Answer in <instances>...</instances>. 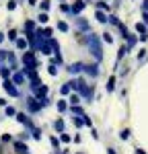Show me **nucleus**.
Segmentation results:
<instances>
[{
  "instance_id": "f257e3e1",
  "label": "nucleus",
  "mask_w": 148,
  "mask_h": 154,
  "mask_svg": "<svg viewBox=\"0 0 148 154\" xmlns=\"http://www.w3.org/2000/svg\"><path fill=\"white\" fill-rule=\"evenodd\" d=\"M85 41L88 43V48H91V54H93L97 60H103V49H101V41H99V37L93 35V33H88Z\"/></svg>"
},
{
  "instance_id": "f03ea898",
  "label": "nucleus",
  "mask_w": 148,
  "mask_h": 154,
  "mask_svg": "<svg viewBox=\"0 0 148 154\" xmlns=\"http://www.w3.org/2000/svg\"><path fill=\"white\" fill-rule=\"evenodd\" d=\"M23 64L27 66V68H31V70L37 68V60H35V56H33V51H27V54L23 56Z\"/></svg>"
},
{
  "instance_id": "7ed1b4c3",
  "label": "nucleus",
  "mask_w": 148,
  "mask_h": 154,
  "mask_svg": "<svg viewBox=\"0 0 148 154\" xmlns=\"http://www.w3.org/2000/svg\"><path fill=\"white\" fill-rule=\"evenodd\" d=\"M70 88H74V91H78V93H82L86 88V84H85V80H80V78H74V80H70Z\"/></svg>"
},
{
  "instance_id": "20e7f679",
  "label": "nucleus",
  "mask_w": 148,
  "mask_h": 154,
  "mask_svg": "<svg viewBox=\"0 0 148 154\" xmlns=\"http://www.w3.org/2000/svg\"><path fill=\"white\" fill-rule=\"evenodd\" d=\"M2 86H4V91H6V93H8L11 97H17V95H19L17 86H14V84H12L11 80H4V82H2Z\"/></svg>"
},
{
  "instance_id": "39448f33",
  "label": "nucleus",
  "mask_w": 148,
  "mask_h": 154,
  "mask_svg": "<svg viewBox=\"0 0 148 154\" xmlns=\"http://www.w3.org/2000/svg\"><path fill=\"white\" fill-rule=\"evenodd\" d=\"M85 72L88 74V76H97V74H99L97 64H88V66H85Z\"/></svg>"
},
{
  "instance_id": "423d86ee",
  "label": "nucleus",
  "mask_w": 148,
  "mask_h": 154,
  "mask_svg": "<svg viewBox=\"0 0 148 154\" xmlns=\"http://www.w3.org/2000/svg\"><path fill=\"white\" fill-rule=\"evenodd\" d=\"M27 105H29V111H33V113H37V111L41 109V105L37 103V99H29V101H27Z\"/></svg>"
},
{
  "instance_id": "0eeeda50",
  "label": "nucleus",
  "mask_w": 148,
  "mask_h": 154,
  "mask_svg": "<svg viewBox=\"0 0 148 154\" xmlns=\"http://www.w3.org/2000/svg\"><path fill=\"white\" fill-rule=\"evenodd\" d=\"M68 70L72 72V74H78V72H82V70H85V64L76 62V64H72V66H68Z\"/></svg>"
},
{
  "instance_id": "6e6552de",
  "label": "nucleus",
  "mask_w": 148,
  "mask_h": 154,
  "mask_svg": "<svg viewBox=\"0 0 148 154\" xmlns=\"http://www.w3.org/2000/svg\"><path fill=\"white\" fill-rule=\"evenodd\" d=\"M70 8H72V12H74V14H78V12H80L82 8H85V2H82V0H76V2H74V4L70 6Z\"/></svg>"
},
{
  "instance_id": "1a4fd4ad",
  "label": "nucleus",
  "mask_w": 148,
  "mask_h": 154,
  "mask_svg": "<svg viewBox=\"0 0 148 154\" xmlns=\"http://www.w3.org/2000/svg\"><path fill=\"white\" fill-rule=\"evenodd\" d=\"M12 82H14V84H23L25 82V74H21V72L12 74Z\"/></svg>"
},
{
  "instance_id": "9d476101",
  "label": "nucleus",
  "mask_w": 148,
  "mask_h": 154,
  "mask_svg": "<svg viewBox=\"0 0 148 154\" xmlns=\"http://www.w3.org/2000/svg\"><path fill=\"white\" fill-rule=\"evenodd\" d=\"M14 150L19 154H27V146H25L23 142H14Z\"/></svg>"
},
{
  "instance_id": "9b49d317",
  "label": "nucleus",
  "mask_w": 148,
  "mask_h": 154,
  "mask_svg": "<svg viewBox=\"0 0 148 154\" xmlns=\"http://www.w3.org/2000/svg\"><path fill=\"white\" fill-rule=\"evenodd\" d=\"M45 95H48V86H39V88H37V97H39V101L45 99Z\"/></svg>"
},
{
  "instance_id": "f8f14e48",
  "label": "nucleus",
  "mask_w": 148,
  "mask_h": 154,
  "mask_svg": "<svg viewBox=\"0 0 148 154\" xmlns=\"http://www.w3.org/2000/svg\"><path fill=\"white\" fill-rule=\"evenodd\" d=\"M0 74H2V78H4V80H8V76H11V68L0 66Z\"/></svg>"
},
{
  "instance_id": "ddd939ff",
  "label": "nucleus",
  "mask_w": 148,
  "mask_h": 154,
  "mask_svg": "<svg viewBox=\"0 0 148 154\" xmlns=\"http://www.w3.org/2000/svg\"><path fill=\"white\" fill-rule=\"evenodd\" d=\"M95 19H97L99 23H107V17H105V12H103V11H97V14H95Z\"/></svg>"
},
{
  "instance_id": "4468645a",
  "label": "nucleus",
  "mask_w": 148,
  "mask_h": 154,
  "mask_svg": "<svg viewBox=\"0 0 148 154\" xmlns=\"http://www.w3.org/2000/svg\"><path fill=\"white\" fill-rule=\"evenodd\" d=\"M17 119H19L21 123H25V125H31V121L27 119V115H25V113H17Z\"/></svg>"
},
{
  "instance_id": "2eb2a0df",
  "label": "nucleus",
  "mask_w": 148,
  "mask_h": 154,
  "mask_svg": "<svg viewBox=\"0 0 148 154\" xmlns=\"http://www.w3.org/2000/svg\"><path fill=\"white\" fill-rule=\"evenodd\" d=\"M33 29H35V23H33V21H27V23H25V31H27V35H29Z\"/></svg>"
},
{
  "instance_id": "dca6fc26",
  "label": "nucleus",
  "mask_w": 148,
  "mask_h": 154,
  "mask_svg": "<svg viewBox=\"0 0 148 154\" xmlns=\"http://www.w3.org/2000/svg\"><path fill=\"white\" fill-rule=\"evenodd\" d=\"M54 128H56V131H64V121H62V119H58V121H56V123H54Z\"/></svg>"
},
{
  "instance_id": "f3484780",
  "label": "nucleus",
  "mask_w": 148,
  "mask_h": 154,
  "mask_svg": "<svg viewBox=\"0 0 148 154\" xmlns=\"http://www.w3.org/2000/svg\"><path fill=\"white\" fill-rule=\"evenodd\" d=\"M136 41H138V39H136L134 35H130V37H128V49H132V48H134V45H136Z\"/></svg>"
},
{
  "instance_id": "a211bd4d",
  "label": "nucleus",
  "mask_w": 148,
  "mask_h": 154,
  "mask_svg": "<svg viewBox=\"0 0 148 154\" xmlns=\"http://www.w3.org/2000/svg\"><path fill=\"white\" fill-rule=\"evenodd\" d=\"M117 29H119V33H122V37H130V33H128V29H125V27H123L122 23L117 25Z\"/></svg>"
},
{
  "instance_id": "6ab92c4d",
  "label": "nucleus",
  "mask_w": 148,
  "mask_h": 154,
  "mask_svg": "<svg viewBox=\"0 0 148 154\" xmlns=\"http://www.w3.org/2000/svg\"><path fill=\"white\" fill-rule=\"evenodd\" d=\"M17 48L25 49V48H27V39H17Z\"/></svg>"
},
{
  "instance_id": "aec40b11",
  "label": "nucleus",
  "mask_w": 148,
  "mask_h": 154,
  "mask_svg": "<svg viewBox=\"0 0 148 154\" xmlns=\"http://www.w3.org/2000/svg\"><path fill=\"white\" fill-rule=\"evenodd\" d=\"M48 72L51 74V76H56V74H58V68H56V64H49V66H48Z\"/></svg>"
},
{
  "instance_id": "412c9836",
  "label": "nucleus",
  "mask_w": 148,
  "mask_h": 154,
  "mask_svg": "<svg viewBox=\"0 0 148 154\" xmlns=\"http://www.w3.org/2000/svg\"><path fill=\"white\" fill-rule=\"evenodd\" d=\"M78 27H80L82 31H88V23H86V21H82V19H78Z\"/></svg>"
},
{
  "instance_id": "4be33fe9",
  "label": "nucleus",
  "mask_w": 148,
  "mask_h": 154,
  "mask_svg": "<svg viewBox=\"0 0 148 154\" xmlns=\"http://www.w3.org/2000/svg\"><path fill=\"white\" fill-rule=\"evenodd\" d=\"M113 88H115V78L111 76V78H109V82H107V91H109V93H111Z\"/></svg>"
},
{
  "instance_id": "5701e85b",
  "label": "nucleus",
  "mask_w": 148,
  "mask_h": 154,
  "mask_svg": "<svg viewBox=\"0 0 148 154\" xmlns=\"http://www.w3.org/2000/svg\"><path fill=\"white\" fill-rule=\"evenodd\" d=\"M37 21H39V23H48V12H41V14L37 17Z\"/></svg>"
},
{
  "instance_id": "b1692460",
  "label": "nucleus",
  "mask_w": 148,
  "mask_h": 154,
  "mask_svg": "<svg viewBox=\"0 0 148 154\" xmlns=\"http://www.w3.org/2000/svg\"><path fill=\"white\" fill-rule=\"evenodd\" d=\"M70 91H72V88H70V84H64V86L60 88V93H62V95H68Z\"/></svg>"
},
{
  "instance_id": "393cba45",
  "label": "nucleus",
  "mask_w": 148,
  "mask_h": 154,
  "mask_svg": "<svg viewBox=\"0 0 148 154\" xmlns=\"http://www.w3.org/2000/svg\"><path fill=\"white\" fill-rule=\"evenodd\" d=\"M66 109H68V103L66 101H60L58 103V111H66Z\"/></svg>"
},
{
  "instance_id": "a878e982",
  "label": "nucleus",
  "mask_w": 148,
  "mask_h": 154,
  "mask_svg": "<svg viewBox=\"0 0 148 154\" xmlns=\"http://www.w3.org/2000/svg\"><path fill=\"white\" fill-rule=\"evenodd\" d=\"M39 6H41V11H43V12H48V8H49V0H43Z\"/></svg>"
},
{
  "instance_id": "bb28decb",
  "label": "nucleus",
  "mask_w": 148,
  "mask_h": 154,
  "mask_svg": "<svg viewBox=\"0 0 148 154\" xmlns=\"http://www.w3.org/2000/svg\"><path fill=\"white\" fill-rule=\"evenodd\" d=\"M107 21H109L111 25H119V21H117V17H115V14H111V17H107Z\"/></svg>"
},
{
  "instance_id": "cd10ccee",
  "label": "nucleus",
  "mask_w": 148,
  "mask_h": 154,
  "mask_svg": "<svg viewBox=\"0 0 148 154\" xmlns=\"http://www.w3.org/2000/svg\"><path fill=\"white\" fill-rule=\"evenodd\" d=\"M136 29H138V31H140L142 35H146V27H144L142 23H138V25H136Z\"/></svg>"
},
{
  "instance_id": "c85d7f7f",
  "label": "nucleus",
  "mask_w": 148,
  "mask_h": 154,
  "mask_svg": "<svg viewBox=\"0 0 148 154\" xmlns=\"http://www.w3.org/2000/svg\"><path fill=\"white\" fill-rule=\"evenodd\" d=\"M4 111H6V115H17V109L14 107H6Z\"/></svg>"
},
{
  "instance_id": "c756f323",
  "label": "nucleus",
  "mask_w": 148,
  "mask_h": 154,
  "mask_svg": "<svg viewBox=\"0 0 148 154\" xmlns=\"http://www.w3.org/2000/svg\"><path fill=\"white\" fill-rule=\"evenodd\" d=\"M58 29H60V31H68V25L64 23V21H60V23H58Z\"/></svg>"
},
{
  "instance_id": "7c9ffc66",
  "label": "nucleus",
  "mask_w": 148,
  "mask_h": 154,
  "mask_svg": "<svg viewBox=\"0 0 148 154\" xmlns=\"http://www.w3.org/2000/svg\"><path fill=\"white\" fill-rule=\"evenodd\" d=\"M97 8H99V11H107V8H109V6H107V4H105V2H97Z\"/></svg>"
},
{
  "instance_id": "2f4dec72",
  "label": "nucleus",
  "mask_w": 148,
  "mask_h": 154,
  "mask_svg": "<svg viewBox=\"0 0 148 154\" xmlns=\"http://www.w3.org/2000/svg\"><path fill=\"white\" fill-rule=\"evenodd\" d=\"M6 8H8V11H14V8H17V2H14V0H11V2L6 4Z\"/></svg>"
},
{
  "instance_id": "473e14b6",
  "label": "nucleus",
  "mask_w": 148,
  "mask_h": 154,
  "mask_svg": "<svg viewBox=\"0 0 148 154\" xmlns=\"http://www.w3.org/2000/svg\"><path fill=\"white\" fill-rule=\"evenodd\" d=\"M60 11H62V12H72V8H70L68 4H62V6H60Z\"/></svg>"
},
{
  "instance_id": "72a5a7b5",
  "label": "nucleus",
  "mask_w": 148,
  "mask_h": 154,
  "mask_svg": "<svg viewBox=\"0 0 148 154\" xmlns=\"http://www.w3.org/2000/svg\"><path fill=\"white\" fill-rule=\"evenodd\" d=\"M119 136H122V140H128V138H130V130H123Z\"/></svg>"
},
{
  "instance_id": "f704fd0d",
  "label": "nucleus",
  "mask_w": 148,
  "mask_h": 154,
  "mask_svg": "<svg viewBox=\"0 0 148 154\" xmlns=\"http://www.w3.org/2000/svg\"><path fill=\"white\" fill-rule=\"evenodd\" d=\"M103 39H105L107 43H111V41H113V37H111V33H103Z\"/></svg>"
},
{
  "instance_id": "c9c22d12",
  "label": "nucleus",
  "mask_w": 148,
  "mask_h": 154,
  "mask_svg": "<svg viewBox=\"0 0 148 154\" xmlns=\"http://www.w3.org/2000/svg\"><path fill=\"white\" fill-rule=\"evenodd\" d=\"M33 138H35V140H39V138H41V131L37 130V128H33Z\"/></svg>"
},
{
  "instance_id": "e433bc0d",
  "label": "nucleus",
  "mask_w": 148,
  "mask_h": 154,
  "mask_svg": "<svg viewBox=\"0 0 148 154\" xmlns=\"http://www.w3.org/2000/svg\"><path fill=\"white\" fill-rule=\"evenodd\" d=\"M78 101H80V99H78V95H72V97H70V103H72V105H76Z\"/></svg>"
},
{
  "instance_id": "4c0bfd02",
  "label": "nucleus",
  "mask_w": 148,
  "mask_h": 154,
  "mask_svg": "<svg viewBox=\"0 0 148 154\" xmlns=\"http://www.w3.org/2000/svg\"><path fill=\"white\" fill-rule=\"evenodd\" d=\"M8 39H17V31H14V29L8 31Z\"/></svg>"
},
{
  "instance_id": "58836bf2",
  "label": "nucleus",
  "mask_w": 148,
  "mask_h": 154,
  "mask_svg": "<svg viewBox=\"0 0 148 154\" xmlns=\"http://www.w3.org/2000/svg\"><path fill=\"white\" fill-rule=\"evenodd\" d=\"M72 113H76V115H82V109H80V107H72Z\"/></svg>"
},
{
  "instance_id": "ea45409f",
  "label": "nucleus",
  "mask_w": 148,
  "mask_h": 154,
  "mask_svg": "<svg viewBox=\"0 0 148 154\" xmlns=\"http://www.w3.org/2000/svg\"><path fill=\"white\" fill-rule=\"evenodd\" d=\"M142 11L148 12V0H144V2H142Z\"/></svg>"
},
{
  "instance_id": "a19ab883",
  "label": "nucleus",
  "mask_w": 148,
  "mask_h": 154,
  "mask_svg": "<svg viewBox=\"0 0 148 154\" xmlns=\"http://www.w3.org/2000/svg\"><path fill=\"white\" fill-rule=\"evenodd\" d=\"M74 123H76V128H80V125H82L85 121H82V119H78V117H76V119H74Z\"/></svg>"
},
{
  "instance_id": "79ce46f5",
  "label": "nucleus",
  "mask_w": 148,
  "mask_h": 154,
  "mask_svg": "<svg viewBox=\"0 0 148 154\" xmlns=\"http://www.w3.org/2000/svg\"><path fill=\"white\" fill-rule=\"evenodd\" d=\"M142 19H144V23H148V12H144V14H142Z\"/></svg>"
},
{
  "instance_id": "37998d69",
  "label": "nucleus",
  "mask_w": 148,
  "mask_h": 154,
  "mask_svg": "<svg viewBox=\"0 0 148 154\" xmlns=\"http://www.w3.org/2000/svg\"><path fill=\"white\" fill-rule=\"evenodd\" d=\"M27 2H29L31 6H35V4H37V0H27Z\"/></svg>"
},
{
  "instance_id": "c03bdc74",
  "label": "nucleus",
  "mask_w": 148,
  "mask_h": 154,
  "mask_svg": "<svg viewBox=\"0 0 148 154\" xmlns=\"http://www.w3.org/2000/svg\"><path fill=\"white\" fill-rule=\"evenodd\" d=\"M4 105H6V101H4V99L0 97V107H4Z\"/></svg>"
},
{
  "instance_id": "a18cd8bd",
  "label": "nucleus",
  "mask_w": 148,
  "mask_h": 154,
  "mask_svg": "<svg viewBox=\"0 0 148 154\" xmlns=\"http://www.w3.org/2000/svg\"><path fill=\"white\" fill-rule=\"evenodd\" d=\"M136 154H146V152H144V150H140V148H138V150H136Z\"/></svg>"
},
{
  "instance_id": "49530a36",
  "label": "nucleus",
  "mask_w": 148,
  "mask_h": 154,
  "mask_svg": "<svg viewBox=\"0 0 148 154\" xmlns=\"http://www.w3.org/2000/svg\"><path fill=\"white\" fill-rule=\"evenodd\" d=\"M107 154H115V150H113V148H109V150H107Z\"/></svg>"
},
{
  "instance_id": "de8ad7c7",
  "label": "nucleus",
  "mask_w": 148,
  "mask_h": 154,
  "mask_svg": "<svg viewBox=\"0 0 148 154\" xmlns=\"http://www.w3.org/2000/svg\"><path fill=\"white\" fill-rule=\"evenodd\" d=\"M2 39H4V35H2V33H0V41H2Z\"/></svg>"
},
{
  "instance_id": "09e8293b",
  "label": "nucleus",
  "mask_w": 148,
  "mask_h": 154,
  "mask_svg": "<svg viewBox=\"0 0 148 154\" xmlns=\"http://www.w3.org/2000/svg\"><path fill=\"white\" fill-rule=\"evenodd\" d=\"M0 154H2V146H0Z\"/></svg>"
}]
</instances>
